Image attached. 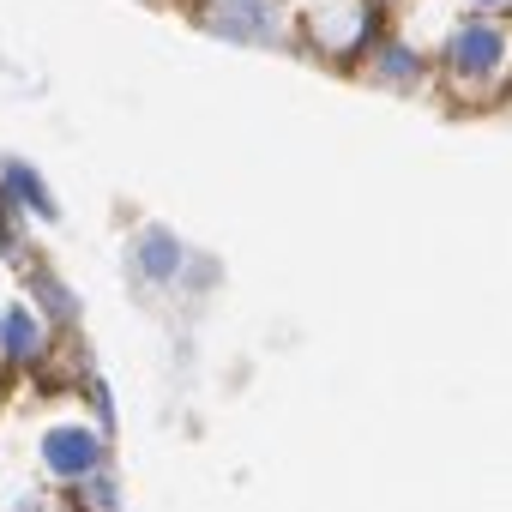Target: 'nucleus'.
Returning <instances> with one entry per match:
<instances>
[{"mask_svg": "<svg viewBox=\"0 0 512 512\" xmlns=\"http://www.w3.org/2000/svg\"><path fill=\"white\" fill-rule=\"evenodd\" d=\"M476 7H482V13H500V7H506V0H476Z\"/></svg>", "mask_w": 512, "mask_h": 512, "instance_id": "obj_11", "label": "nucleus"}, {"mask_svg": "<svg viewBox=\"0 0 512 512\" xmlns=\"http://www.w3.org/2000/svg\"><path fill=\"white\" fill-rule=\"evenodd\" d=\"M0 193H7V199H19L31 217H43V223H55L61 217V205H55V193L43 187V175L25 163V157H7V163H0Z\"/></svg>", "mask_w": 512, "mask_h": 512, "instance_id": "obj_8", "label": "nucleus"}, {"mask_svg": "<svg viewBox=\"0 0 512 512\" xmlns=\"http://www.w3.org/2000/svg\"><path fill=\"white\" fill-rule=\"evenodd\" d=\"M37 458H43L49 476H61V482H85L91 470H103V434L85 428V422H55V428H43Z\"/></svg>", "mask_w": 512, "mask_h": 512, "instance_id": "obj_3", "label": "nucleus"}, {"mask_svg": "<svg viewBox=\"0 0 512 512\" xmlns=\"http://www.w3.org/2000/svg\"><path fill=\"white\" fill-rule=\"evenodd\" d=\"M440 61H446V73H452L464 91H476V85L500 79V67H506V31H500L494 19H464V25H452Z\"/></svg>", "mask_w": 512, "mask_h": 512, "instance_id": "obj_1", "label": "nucleus"}, {"mask_svg": "<svg viewBox=\"0 0 512 512\" xmlns=\"http://www.w3.org/2000/svg\"><path fill=\"white\" fill-rule=\"evenodd\" d=\"M374 79H380L386 91H416V85L428 79V55L410 49L404 37H380V49H374Z\"/></svg>", "mask_w": 512, "mask_h": 512, "instance_id": "obj_7", "label": "nucleus"}, {"mask_svg": "<svg viewBox=\"0 0 512 512\" xmlns=\"http://www.w3.org/2000/svg\"><path fill=\"white\" fill-rule=\"evenodd\" d=\"M49 350V320L31 302H7L0 308V356L7 362H37Z\"/></svg>", "mask_w": 512, "mask_h": 512, "instance_id": "obj_6", "label": "nucleus"}, {"mask_svg": "<svg viewBox=\"0 0 512 512\" xmlns=\"http://www.w3.org/2000/svg\"><path fill=\"white\" fill-rule=\"evenodd\" d=\"M320 55H356L374 37V13L362 0H314V13L302 19Z\"/></svg>", "mask_w": 512, "mask_h": 512, "instance_id": "obj_4", "label": "nucleus"}, {"mask_svg": "<svg viewBox=\"0 0 512 512\" xmlns=\"http://www.w3.org/2000/svg\"><path fill=\"white\" fill-rule=\"evenodd\" d=\"M127 266H133V278H145V284H175V278L187 272V247H181L175 229L145 223V229L127 241Z\"/></svg>", "mask_w": 512, "mask_h": 512, "instance_id": "obj_5", "label": "nucleus"}, {"mask_svg": "<svg viewBox=\"0 0 512 512\" xmlns=\"http://www.w3.org/2000/svg\"><path fill=\"white\" fill-rule=\"evenodd\" d=\"M37 296H43V302H55L49 314H61V320L79 308V302H73V290H67V284H55V278H37Z\"/></svg>", "mask_w": 512, "mask_h": 512, "instance_id": "obj_10", "label": "nucleus"}, {"mask_svg": "<svg viewBox=\"0 0 512 512\" xmlns=\"http://www.w3.org/2000/svg\"><path fill=\"white\" fill-rule=\"evenodd\" d=\"M85 500H97V512H115V506H121L115 476H109V470H91V476H85Z\"/></svg>", "mask_w": 512, "mask_h": 512, "instance_id": "obj_9", "label": "nucleus"}, {"mask_svg": "<svg viewBox=\"0 0 512 512\" xmlns=\"http://www.w3.org/2000/svg\"><path fill=\"white\" fill-rule=\"evenodd\" d=\"M199 25L223 43H278L284 37V7L278 0H211Z\"/></svg>", "mask_w": 512, "mask_h": 512, "instance_id": "obj_2", "label": "nucleus"}]
</instances>
